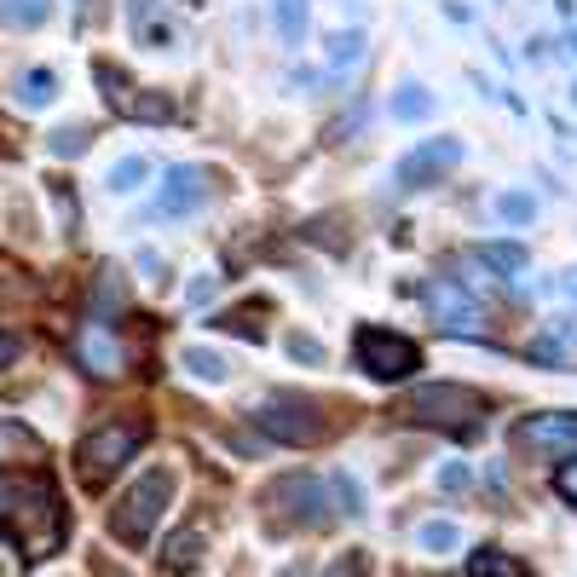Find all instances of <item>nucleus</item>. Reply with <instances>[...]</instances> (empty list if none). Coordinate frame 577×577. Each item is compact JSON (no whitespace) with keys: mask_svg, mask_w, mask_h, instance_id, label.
<instances>
[{"mask_svg":"<svg viewBox=\"0 0 577 577\" xmlns=\"http://www.w3.org/2000/svg\"><path fill=\"white\" fill-rule=\"evenodd\" d=\"M209 168H174V179H168V197L156 202V214H191V209H202V197H209Z\"/></svg>","mask_w":577,"mask_h":577,"instance_id":"9","label":"nucleus"},{"mask_svg":"<svg viewBox=\"0 0 577 577\" xmlns=\"http://www.w3.org/2000/svg\"><path fill=\"white\" fill-rule=\"evenodd\" d=\"M185 369H191V376H202V381H225V364L220 353H209V346H191V353H185Z\"/></svg>","mask_w":577,"mask_h":577,"instance_id":"15","label":"nucleus"},{"mask_svg":"<svg viewBox=\"0 0 577 577\" xmlns=\"http://www.w3.org/2000/svg\"><path fill=\"white\" fill-rule=\"evenodd\" d=\"M404 416H422V422H439V427H473V416H480V393L427 381V387H416V393L404 399Z\"/></svg>","mask_w":577,"mask_h":577,"instance_id":"6","label":"nucleus"},{"mask_svg":"<svg viewBox=\"0 0 577 577\" xmlns=\"http://www.w3.org/2000/svg\"><path fill=\"white\" fill-rule=\"evenodd\" d=\"M485 260H491V266H503V272H514V266H520L526 255H520V249H514V243H508V249H503V243H497V249H485Z\"/></svg>","mask_w":577,"mask_h":577,"instance_id":"24","label":"nucleus"},{"mask_svg":"<svg viewBox=\"0 0 577 577\" xmlns=\"http://www.w3.org/2000/svg\"><path fill=\"white\" fill-rule=\"evenodd\" d=\"M168 497H174V473L168 468H151L128 491V503L110 514V531H116L121 543H144V538H151V526L162 520V508H168Z\"/></svg>","mask_w":577,"mask_h":577,"instance_id":"2","label":"nucleus"},{"mask_svg":"<svg viewBox=\"0 0 577 577\" xmlns=\"http://www.w3.org/2000/svg\"><path fill=\"white\" fill-rule=\"evenodd\" d=\"M12 93H17V105H24V110H40V105H52V98H58V75L52 70H24L12 81Z\"/></svg>","mask_w":577,"mask_h":577,"instance_id":"13","label":"nucleus"},{"mask_svg":"<svg viewBox=\"0 0 577 577\" xmlns=\"http://www.w3.org/2000/svg\"><path fill=\"white\" fill-rule=\"evenodd\" d=\"M75 353H81V364H87L93 376H116V369H121V346L110 341L105 323H87V329H81Z\"/></svg>","mask_w":577,"mask_h":577,"instance_id":"11","label":"nucleus"},{"mask_svg":"<svg viewBox=\"0 0 577 577\" xmlns=\"http://www.w3.org/2000/svg\"><path fill=\"white\" fill-rule=\"evenodd\" d=\"M554 491H561L566 503H577V462H566L561 473H554Z\"/></svg>","mask_w":577,"mask_h":577,"instance_id":"23","label":"nucleus"},{"mask_svg":"<svg viewBox=\"0 0 577 577\" xmlns=\"http://www.w3.org/2000/svg\"><path fill=\"white\" fill-rule=\"evenodd\" d=\"M288 353L306 358V364H323V346H318V341H306V335H288Z\"/></svg>","mask_w":577,"mask_h":577,"instance_id":"22","label":"nucleus"},{"mask_svg":"<svg viewBox=\"0 0 577 577\" xmlns=\"http://www.w3.org/2000/svg\"><path fill=\"white\" fill-rule=\"evenodd\" d=\"M369 572V561H364V554H346V561L335 566V572H329V577H364Z\"/></svg>","mask_w":577,"mask_h":577,"instance_id":"26","label":"nucleus"},{"mask_svg":"<svg viewBox=\"0 0 577 577\" xmlns=\"http://www.w3.org/2000/svg\"><path fill=\"white\" fill-rule=\"evenodd\" d=\"M255 422L272 433L278 445H313L323 433V404L306 399V393H272L255 410Z\"/></svg>","mask_w":577,"mask_h":577,"instance_id":"3","label":"nucleus"},{"mask_svg":"<svg viewBox=\"0 0 577 577\" xmlns=\"http://www.w3.org/2000/svg\"><path fill=\"white\" fill-rule=\"evenodd\" d=\"M427 110H433V98H427L422 87H410V93L399 98V116H404V121H416V116H427Z\"/></svg>","mask_w":577,"mask_h":577,"instance_id":"21","label":"nucleus"},{"mask_svg":"<svg viewBox=\"0 0 577 577\" xmlns=\"http://www.w3.org/2000/svg\"><path fill=\"white\" fill-rule=\"evenodd\" d=\"M422 543L427 549H450V543H457V531H450V526H422Z\"/></svg>","mask_w":577,"mask_h":577,"instance_id":"25","label":"nucleus"},{"mask_svg":"<svg viewBox=\"0 0 577 577\" xmlns=\"http://www.w3.org/2000/svg\"><path fill=\"white\" fill-rule=\"evenodd\" d=\"M468 572H473V577H520V566H514L503 549H480V554L468 561Z\"/></svg>","mask_w":577,"mask_h":577,"instance_id":"14","label":"nucleus"},{"mask_svg":"<svg viewBox=\"0 0 577 577\" xmlns=\"http://www.w3.org/2000/svg\"><path fill=\"white\" fill-rule=\"evenodd\" d=\"M52 151L58 156H81V151H87V128H58L52 133Z\"/></svg>","mask_w":577,"mask_h":577,"instance_id":"19","label":"nucleus"},{"mask_svg":"<svg viewBox=\"0 0 577 577\" xmlns=\"http://www.w3.org/2000/svg\"><path fill=\"white\" fill-rule=\"evenodd\" d=\"M358 47H364L358 35H329V40H323V58H329V64H353Z\"/></svg>","mask_w":577,"mask_h":577,"instance_id":"17","label":"nucleus"},{"mask_svg":"<svg viewBox=\"0 0 577 577\" xmlns=\"http://www.w3.org/2000/svg\"><path fill=\"white\" fill-rule=\"evenodd\" d=\"M52 520V526H64L58 520V497H52V485L47 480H24V473H7L0 468V531H12V538H24V520Z\"/></svg>","mask_w":577,"mask_h":577,"instance_id":"4","label":"nucleus"},{"mask_svg":"<svg viewBox=\"0 0 577 577\" xmlns=\"http://www.w3.org/2000/svg\"><path fill=\"white\" fill-rule=\"evenodd\" d=\"M497 209H503L508 220H531V202H526V197H503Z\"/></svg>","mask_w":577,"mask_h":577,"instance_id":"27","label":"nucleus"},{"mask_svg":"<svg viewBox=\"0 0 577 577\" xmlns=\"http://www.w3.org/2000/svg\"><path fill=\"white\" fill-rule=\"evenodd\" d=\"M358 364L376 381H399L410 369H422V353H416V341L393 335V329H358Z\"/></svg>","mask_w":577,"mask_h":577,"instance_id":"5","label":"nucleus"},{"mask_svg":"<svg viewBox=\"0 0 577 577\" xmlns=\"http://www.w3.org/2000/svg\"><path fill=\"white\" fill-rule=\"evenodd\" d=\"M306 30V0H283V40H301Z\"/></svg>","mask_w":577,"mask_h":577,"instance_id":"20","label":"nucleus"},{"mask_svg":"<svg viewBox=\"0 0 577 577\" xmlns=\"http://www.w3.org/2000/svg\"><path fill=\"white\" fill-rule=\"evenodd\" d=\"M514 439L531 450H554V445H577V416H531L514 427Z\"/></svg>","mask_w":577,"mask_h":577,"instance_id":"10","label":"nucleus"},{"mask_svg":"<svg viewBox=\"0 0 577 577\" xmlns=\"http://www.w3.org/2000/svg\"><path fill=\"white\" fill-rule=\"evenodd\" d=\"M283 577H306V566H288V572H283Z\"/></svg>","mask_w":577,"mask_h":577,"instance_id":"29","label":"nucleus"},{"mask_svg":"<svg viewBox=\"0 0 577 577\" xmlns=\"http://www.w3.org/2000/svg\"><path fill=\"white\" fill-rule=\"evenodd\" d=\"M17 346H24V341H17V335H7V329H0V369H7V364L17 358Z\"/></svg>","mask_w":577,"mask_h":577,"instance_id":"28","label":"nucleus"},{"mask_svg":"<svg viewBox=\"0 0 577 577\" xmlns=\"http://www.w3.org/2000/svg\"><path fill=\"white\" fill-rule=\"evenodd\" d=\"M58 12V0H0V24L7 30H40Z\"/></svg>","mask_w":577,"mask_h":577,"instance_id":"12","label":"nucleus"},{"mask_svg":"<svg viewBox=\"0 0 577 577\" xmlns=\"http://www.w3.org/2000/svg\"><path fill=\"white\" fill-rule=\"evenodd\" d=\"M144 174H151V162H144V156H121L110 168V191H133V185H144Z\"/></svg>","mask_w":577,"mask_h":577,"instance_id":"16","label":"nucleus"},{"mask_svg":"<svg viewBox=\"0 0 577 577\" xmlns=\"http://www.w3.org/2000/svg\"><path fill=\"white\" fill-rule=\"evenodd\" d=\"M197 554H202V538H174V549H168V572H191V566H197Z\"/></svg>","mask_w":577,"mask_h":577,"instance_id":"18","label":"nucleus"},{"mask_svg":"<svg viewBox=\"0 0 577 577\" xmlns=\"http://www.w3.org/2000/svg\"><path fill=\"white\" fill-rule=\"evenodd\" d=\"M457 156H462L457 139H433V144H422V151H410V156L399 162V185H422V179H433L439 168H450Z\"/></svg>","mask_w":577,"mask_h":577,"instance_id":"8","label":"nucleus"},{"mask_svg":"<svg viewBox=\"0 0 577 577\" xmlns=\"http://www.w3.org/2000/svg\"><path fill=\"white\" fill-rule=\"evenodd\" d=\"M427 306H433V318H439L445 329H480V306H473L457 283H427Z\"/></svg>","mask_w":577,"mask_h":577,"instance_id":"7","label":"nucleus"},{"mask_svg":"<svg viewBox=\"0 0 577 577\" xmlns=\"http://www.w3.org/2000/svg\"><path fill=\"white\" fill-rule=\"evenodd\" d=\"M144 445V422H105V427H93L87 439H81L75 450V462H81V480H87L93 491L110 480V473L133 457V450Z\"/></svg>","mask_w":577,"mask_h":577,"instance_id":"1","label":"nucleus"}]
</instances>
